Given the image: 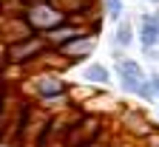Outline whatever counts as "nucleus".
Wrapping results in <instances>:
<instances>
[{
	"instance_id": "1",
	"label": "nucleus",
	"mask_w": 159,
	"mask_h": 147,
	"mask_svg": "<svg viewBox=\"0 0 159 147\" xmlns=\"http://www.w3.org/2000/svg\"><path fill=\"white\" fill-rule=\"evenodd\" d=\"M51 48L46 45V40L40 34H31L20 43H11V45H3V62L11 68H34L43 62V57L48 54Z\"/></svg>"
},
{
	"instance_id": "2",
	"label": "nucleus",
	"mask_w": 159,
	"mask_h": 147,
	"mask_svg": "<svg viewBox=\"0 0 159 147\" xmlns=\"http://www.w3.org/2000/svg\"><path fill=\"white\" fill-rule=\"evenodd\" d=\"M26 23L34 34H46L51 28H57L60 23H66V14L60 11L51 0H37V3H29L26 6Z\"/></svg>"
},
{
	"instance_id": "3",
	"label": "nucleus",
	"mask_w": 159,
	"mask_h": 147,
	"mask_svg": "<svg viewBox=\"0 0 159 147\" xmlns=\"http://www.w3.org/2000/svg\"><path fill=\"white\" fill-rule=\"evenodd\" d=\"M99 136H102V119L83 113L74 122V128H68V133L63 139V147H83V144L99 141Z\"/></svg>"
},
{
	"instance_id": "4",
	"label": "nucleus",
	"mask_w": 159,
	"mask_h": 147,
	"mask_svg": "<svg viewBox=\"0 0 159 147\" xmlns=\"http://www.w3.org/2000/svg\"><path fill=\"white\" fill-rule=\"evenodd\" d=\"M94 51H97V37H94V34H88V31H85V34H80V37H74V40H68L63 48H57L60 59H63L66 65L85 62Z\"/></svg>"
},
{
	"instance_id": "5",
	"label": "nucleus",
	"mask_w": 159,
	"mask_h": 147,
	"mask_svg": "<svg viewBox=\"0 0 159 147\" xmlns=\"http://www.w3.org/2000/svg\"><path fill=\"white\" fill-rule=\"evenodd\" d=\"M88 28H83V26H77V23H71V20H66V23H60L57 28H51V31H46V34H40L46 40V45L51 48V51H57V48H63L68 40H74V37H80V34H85Z\"/></svg>"
},
{
	"instance_id": "6",
	"label": "nucleus",
	"mask_w": 159,
	"mask_h": 147,
	"mask_svg": "<svg viewBox=\"0 0 159 147\" xmlns=\"http://www.w3.org/2000/svg\"><path fill=\"white\" fill-rule=\"evenodd\" d=\"M139 45L145 54H153V48L159 45V14H142L139 17Z\"/></svg>"
},
{
	"instance_id": "7",
	"label": "nucleus",
	"mask_w": 159,
	"mask_h": 147,
	"mask_svg": "<svg viewBox=\"0 0 159 147\" xmlns=\"http://www.w3.org/2000/svg\"><path fill=\"white\" fill-rule=\"evenodd\" d=\"M83 82L94 88H108L111 85V71L102 65V62H88L83 68Z\"/></svg>"
},
{
	"instance_id": "8",
	"label": "nucleus",
	"mask_w": 159,
	"mask_h": 147,
	"mask_svg": "<svg viewBox=\"0 0 159 147\" xmlns=\"http://www.w3.org/2000/svg\"><path fill=\"white\" fill-rule=\"evenodd\" d=\"M134 43V23L131 20H119L116 28H114V37H111V48H128Z\"/></svg>"
},
{
	"instance_id": "9",
	"label": "nucleus",
	"mask_w": 159,
	"mask_h": 147,
	"mask_svg": "<svg viewBox=\"0 0 159 147\" xmlns=\"http://www.w3.org/2000/svg\"><path fill=\"white\" fill-rule=\"evenodd\" d=\"M116 76H136V79H148L145 68L139 65L136 59L122 57V54H116Z\"/></svg>"
},
{
	"instance_id": "10",
	"label": "nucleus",
	"mask_w": 159,
	"mask_h": 147,
	"mask_svg": "<svg viewBox=\"0 0 159 147\" xmlns=\"http://www.w3.org/2000/svg\"><path fill=\"white\" fill-rule=\"evenodd\" d=\"M125 128L131 130V133H139V136H145V139H151L153 133H156V128L142 116V113H125Z\"/></svg>"
},
{
	"instance_id": "11",
	"label": "nucleus",
	"mask_w": 159,
	"mask_h": 147,
	"mask_svg": "<svg viewBox=\"0 0 159 147\" xmlns=\"http://www.w3.org/2000/svg\"><path fill=\"white\" fill-rule=\"evenodd\" d=\"M26 0H0V17H23Z\"/></svg>"
},
{
	"instance_id": "12",
	"label": "nucleus",
	"mask_w": 159,
	"mask_h": 147,
	"mask_svg": "<svg viewBox=\"0 0 159 147\" xmlns=\"http://www.w3.org/2000/svg\"><path fill=\"white\" fill-rule=\"evenodd\" d=\"M99 3H102V14L108 20H114V23L122 20V11H125V3H122V0H99Z\"/></svg>"
},
{
	"instance_id": "13",
	"label": "nucleus",
	"mask_w": 159,
	"mask_h": 147,
	"mask_svg": "<svg viewBox=\"0 0 159 147\" xmlns=\"http://www.w3.org/2000/svg\"><path fill=\"white\" fill-rule=\"evenodd\" d=\"M142 82L145 79H136V76H119V88H122L125 93H131V96H136V91H139Z\"/></svg>"
},
{
	"instance_id": "14",
	"label": "nucleus",
	"mask_w": 159,
	"mask_h": 147,
	"mask_svg": "<svg viewBox=\"0 0 159 147\" xmlns=\"http://www.w3.org/2000/svg\"><path fill=\"white\" fill-rule=\"evenodd\" d=\"M136 96L142 99V102H156V96H153V88H151V82L145 79L142 85H139V91H136Z\"/></svg>"
},
{
	"instance_id": "15",
	"label": "nucleus",
	"mask_w": 159,
	"mask_h": 147,
	"mask_svg": "<svg viewBox=\"0 0 159 147\" xmlns=\"http://www.w3.org/2000/svg\"><path fill=\"white\" fill-rule=\"evenodd\" d=\"M148 82H151V88H153V96L159 99V71H153V74H148Z\"/></svg>"
},
{
	"instance_id": "16",
	"label": "nucleus",
	"mask_w": 159,
	"mask_h": 147,
	"mask_svg": "<svg viewBox=\"0 0 159 147\" xmlns=\"http://www.w3.org/2000/svg\"><path fill=\"white\" fill-rule=\"evenodd\" d=\"M83 147H105L102 141H91V144H83Z\"/></svg>"
},
{
	"instance_id": "17",
	"label": "nucleus",
	"mask_w": 159,
	"mask_h": 147,
	"mask_svg": "<svg viewBox=\"0 0 159 147\" xmlns=\"http://www.w3.org/2000/svg\"><path fill=\"white\" fill-rule=\"evenodd\" d=\"M145 3H153V6H159V0H145Z\"/></svg>"
},
{
	"instance_id": "18",
	"label": "nucleus",
	"mask_w": 159,
	"mask_h": 147,
	"mask_svg": "<svg viewBox=\"0 0 159 147\" xmlns=\"http://www.w3.org/2000/svg\"><path fill=\"white\" fill-rule=\"evenodd\" d=\"M156 14H159V6H156Z\"/></svg>"
}]
</instances>
